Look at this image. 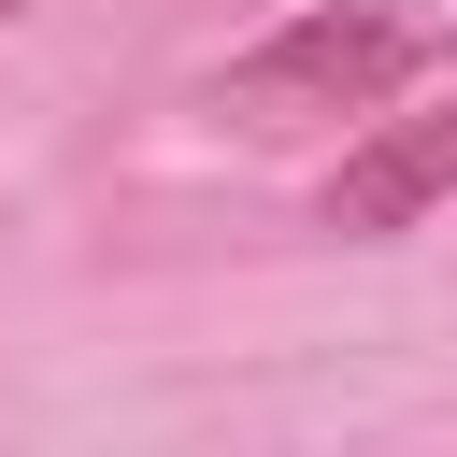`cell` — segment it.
I'll list each match as a JSON object with an SVG mask.
<instances>
[{
  "mask_svg": "<svg viewBox=\"0 0 457 457\" xmlns=\"http://www.w3.org/2000/svg\"><path fill=\"white\" fill-rule=\"evenodd\" d=\"M428 71H457V14H443V0H314V14H286L271 43H243V57L214 71V114H228V129L386 114V100H414Z\"/></svg>",
  "mask_w": 457,
  "mask_h": 457,
  "instance_id": "6da1fadb",
  "label": "cell"
},
{
  "mask_svg": "<svg viewBox=\"0 0 457 457\" xmlns=\"http://www.w3.org/2000/svg\"><path fill=\"white\" fill-rule=\"evenodd\" d=\"M0 14H29V0H0Z\"/></svg>",
  "mask_w": 457,
  "mask_h": 457,
  "instance_id": "3957f363",
  "label": "cell"
},
{
  "mask_svg": "<svg viewBox=\"0 0 457 457\" xmlns=\"http://www.w3.org/2000/svg\"><path fill=\"white\" fill-rule=\"evenodd\" d=\"M428 200H457V100H443V114H386V129L328 171V228H357V243L414 228Z\"/></svg>",
  "mask_w": 457,
  "mask_h": 457,
  "instance_id": "7a4b0ae2",
  "label": "cell"
}]
</instances>
